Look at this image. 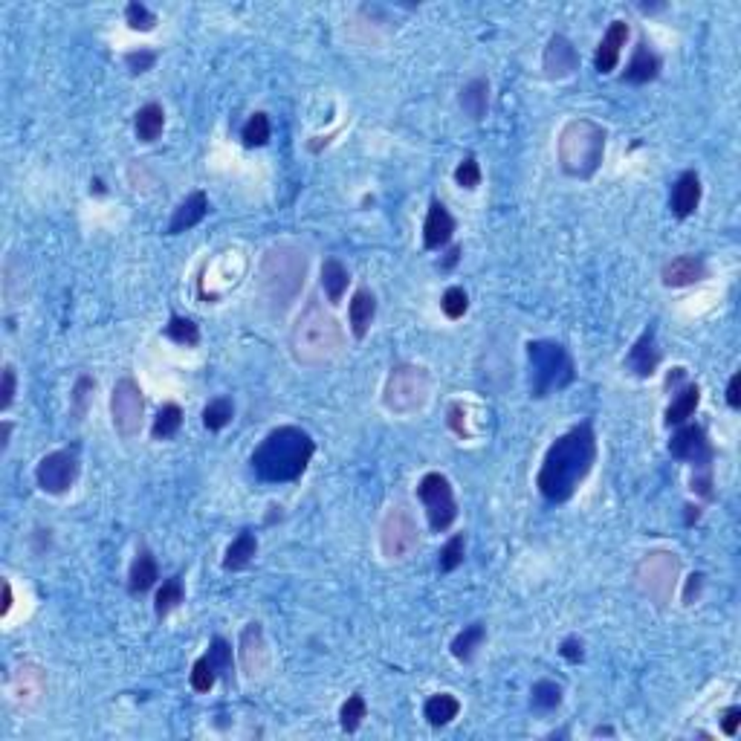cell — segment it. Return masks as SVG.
Masks as SVG:
<instances>
[{"label": "cell", "mask_w": 741, "mask_h": 741, "mask_svg": "<svg viewBox=\"0 0 741 741\" xmlns=\"http://www.w3.org/2000/svg\"><path fill=\"white\" fill-rule=\"evenodd\" d=\"M420 542L418 533V522L411 518L409 510L403 507H391L385 513L382 524H380V551L389 562H399L406 559L414 547Z\"/></svg>", "instance_id": "12"}, {"label": "cell", "mask_w": 741, "mask_h": 741, "mask_svg": "<svg viewBox=\"0 0 741 741\" xmlns=\"http://www.w3.org/2000/svg\"><path fill=\"white\" fill-rule=\"evenodd\" d=\"M689 486H692V493L695 496H701L704 501H713L716 498V490H713V469H695V476H692V481H689Z\"/></svg>", "instance_id": "48"}, {"label": "cell", "mask_w": 741, "mask_h": 741, "mask_svg": "<svg viewBox=\"0 0 741 741\" xmlns=\"http://www.w3.org/2000/svg\"><path fill=\"white\" fill-rule=\"evenodd\" d=\"M594 736H614V730H611V727H597Z\"/></svg>", "instance_id": "59"}, {"label": "cell", "mask_w": 741, "mask_h": 741, "mask_svg": "<svg viewBox=\"0 0 741 741\" xmlns=\"http://www.w3.org/2000/svg\"><path fill=\"white\" fill-rule=\"evenodd\" d=\"M255 556H258L255 533H252V530H241L238 539H232V544L226 547V553H224V571H232V573L246 571L252 562H255Z\"/></svg>", "instance_id": "27"}, {"label": "cell", "mask_w": 741, "mask_h": 741, "mask_svg": "<svg viewBox=\"0 0 741 741\" xmlns=\"http://www.w3.org/2000/svg\"><path fill=\"white\" fill-rule=\"evenodd\" d=\"M741 727V707H730V709H724V716H721V733L724 736H736Z\"/></svg>", "instance_id": "51"}, {"label": "cell", "mask_w": 741, "mask_h": 741, "mask_svg": "<svg viewBox=\"0 0 741 741\" xmlns=\"http://www.w3.org/2000/svg\"><path fill=\"white\" fill-rule=\"evenodd\" d=\"M368 718V704L360 692L348 695V701L339 707V724H342L345 733H357L362 727V721Z\"/></svg>", "instance_id": "38"}, {"label": "cell", "mask_w": 741, "mask_h": 741, "mask_svg": "<svg viewBox=\"0 0 741 741\" xmlns=\"http://www.w3.org/2000/svg\"><path fill=\"white\" fill-rule=\"evenodd\" d=\"M428 394H432V377L423 365L399 362L391 368L389 380L382 389V406L397 418H409L426 409Z\"/></svg>", "instance_id": "7"}, {"label": "cell", "mask_w": 741, "mask_h": 741, "mask_svg": "<svg viewBox=\"0 0 741 741\" xmlns=\"http://www.w3.org/2000/svg\"><path fill=\"white\" fill-rule=\"evenodd\" d=\"M162 333H166L171 342L183 345V348H197L200 345V328L186 316H171Z\"/></svg>", "instance_id": "37"}, {"label": "cell", "mask_w": 741, "mask_h": 741, "mask_svg": "<svg viewBox=\"0 0 741 741\" xmlns=\"http://www.w3.org/2000/svg\"><path fill=\"white\" fill-rule=\"evenodd\" d=\"M290 357L304 368L333 362L345 351V331L324 304L310 302L290 328Z\"/></svg>", "instance_id": "4"}, {"label": "cell", "mask_w": 741, "mask_h": 741, "mask_svg": "<svg viewBox=\"0 0 741 741\" xmlns=\"http://www.w3.org/2000/svg\"><path fill=\"white\" fill-rule=\"evenodd\" d=\"M527 365H530V394L539 399L551 397L553 391L568 389L576 377V365L568 348L551 342V339L527 342Z\"/></svg>", "instance_id": "6"}, {"label": "cell", "mask_w": 741, "mask_h": 741, "mask_svg": "<svg viewBox=\"0 0 741 741\" xmlns=\"http://www.w3.org/2000/svg\"><path fill=\"white\" fill-rule=\"evenodd\" d=\"M183 602H186L183 576L174 573V576H168L166 582H162V588L157 591V597H154V614H157V620H166L174 609H180Z\"/></svg>", "instance_id": "32"}, {"label": "cell", "mask_w": 741, "mask_h": 741, "mask_svg": "<svg viewBox=\"0 0 741 741\" xmlns=\"http://www.w3.org/2000/svg\"><path fill=\"white\" fill-rule=\"evenodd\" d=\"M307 266V252L295 244H273L264 252L258 266V293L273 316H281L302 295Z\"/></svg>", "instance_id": "3"}, {"label": "cell", "mask_w": 741, "mask_h": 741, "mask_svg": "<svg viewBox=\"0 0 741 741\" xmlns=\"http://www.w3.org/2000/svg\"><path fill=\"white\" fill-rule=\"evenodd\" d=\"M660 365V348H658V336H655V328H649L640 333V339L629 348L626 353V368L631 370L634 377L640 380H649L651 374L658 370Z\"/></svg>", "instance_id": "18"}, {"label": "cell", "mask_w": 741, "mask_h": 741, "mask_svg": "<svg viewBox=\"0 0 741 741\" xmlns=\"http://www.w3.org/2000/svg\"><path fill=\"white\" fill-rule=\"evenodd\" d=\"M704 582H707V576H704L701 571L689 576V580H687V588H684V605H692V602H698L701 591H704Z\"/></svg>", "instance_id": "50"}, {"label": "cell", "mask_w": 741, "mask_h": 741, "mask_svg": "<svg viewBox=\"0 0 741 741\" xmlns=\"http://www.w3.org/2000/svg\"><path fill=\"white\" fill-rule=\"evenodd\" d=\"M738 385H741V377H738V374H733V377H730V385H727V406H730L733 411H738V409H741V394H738Z\"/></svg>", "instance_id": "52"}, {"label": "cell", "mask_w": 741, "mask_h": 741, "mask_svg": "<svg viewBox=\"0 0 741 741\" xmlns=\"http://www.w3.org/2000/svg\"><path fill=\"white\" fill-rule=\"evenodd\" d=\"M559 655L565 658L568 663H580L585 658V643L576 634H571V637H565V640L559 643Z\"/></svg>", "instance_id": "49"}, {"label": "cell", "mask_w": 741, "mask_h": 741, "mask_svg": "<svg viewBox=\"0 0 741 741\" xmlns=\"http://www.w3.org/2000/svg\"><path fill=\"white\" fill-rule=\"evenodd\" d=\"M159 580V565L154 553L148 551V547H140L137 559L130 562V571H128V591L130 594H145V591H151Z\"/></svg>", "instance_id": "25"}, {"label": "cell", "mask_w": 741, "mask_h": 741, "mask_svg": "<svg viewBox=\"0 0 741 741\" xmlns=\"http://www.w3.org/2000/svg\"><path fill=\"white\" fill-rule=\"evenodd\" d=\"M12 609V585L9 580H4V605H0V614H9Z\"/></svg>", "instance_id": "56"}, {"label": "cell", "mask_w": 741, "mask_h": 741, "mask_svg": "<svg viewBox=\"0 0 741 741\" xmlns=\"http://www.w3.org/2000/svg\"><path fill=\"white\" fill-rule=\"evenodd\" d=\"M91 191H93V195H108L105 180H99V177H96V180H91Z\"/></svg>", "instance_id": "58"}, {"label": "cell", "mask_w": 741, "mask_h": 741, "mask_svg": "<svg viewBox=\"0 0 741 741\" xmlns=\"http://www.w3.org/2000/svg\"><path fill=\"white\" fill-rule=\"evenodd\" d=\"M461 252H464L461 246H452V249H449V255L440 261V270H452V266H455L457 261H461Z\"/></svg>", "instance_id": "54"}, {"label": "cell", "mask_w": 741, "mask_h": 741, "mask_svg": "<svg viewBox=\"0 0 741 741\" xmlns=\"http://www.w3.org/2000/svg\"><path fill=\"white\" fill-rule=\"evenodd\" d=\"M348 284H351L348 266L339 258H324V264H322V290H324V295H328L331 304H339L345 299Z\"/></svg>", "instance_id": "28"}, {"label": "cell", "mask_w": 741, "mask_h": 741, "mask_svg": "<svg viewBox=\"0 0 741 741\" xmlns=\"http://www.w3.org/2000/svg\"><path fill=\"white\" fill-rule=\"evenodd\" d=\"M111 420L116 435L122 440H133L142 432L145 423V394L140 389V382L133 377L116 380L111 391Z\"/></svg>", "instance_id": "9"}, {"label": "cell", "mask_w": 741, "mask_h": 741, "mask_svg": "<svg viewBox=\"0 0 741 741\" xmlns=\"http://www.w3.org/2000/svg\"><path fill=\"white\" fill-rule=\"evenodd\" d=\"M464 556H467V536L464 533H455V536L440 547L438 553V568L440 573H452L464 565Z\"/></svg>", "instance_id": "39"}, {"label": "cell", "mask_w": 741, "mask_h": 741, "mask_svg": "<svg viewBox=\"0 0 741 741\" xmlns=\"http://www.w3.org/2000/svg\"><path fill=\"white\" fill-rule=\"evenodd\" d=\"M93 391H96V380H93V377H87V374H82V377L76 380V385H72V394H70V414H72L76 420H84L87 409H91V403H93Z\"/></svg>", "instance_id": "40"}, {"label": "cell", "mask_w": 741, "mask_h": 741, "mask_svg": "<svg viewBox=\"0 0 741 741\" xmlns=\"http://www.w3.org/2000/svg\"><path fill=\"white\" fill-rule=\"evenodd\" d=\"M125 24L133 29V33H151V29H157L159 18L145 4L133 0V4L125 6Z\"/></svg>", "instance_id": "42"}, {"label": "cell", "mask_w": 741, "mask_h": 741, "mask_svg": "<svg viewBox=\"0 0 741 741\" xmlns=\"http://www.w3.org/2000/svg\"><path fill=\"white\" fill-rule=\"evenodd\" d=\"M79 472H82L79 449H55L38 461L35 481L47 496H64L76 486Z\"/></svg>", "instance_id": "11"}, {"label": "cell", "mask_w": 741, "mask_h": 741, "mask_svg": "<svg viewBox=\"0 0 741 741\" xmlns=\"http://www.w3.org/2000/svg\"><path fill=\"white\" fill-rule=\"evenodd\" d=\"M238 658H241V669L249 680H258L270 672V646H266L261 622H249L241 631Z\"/></svg>", "instance_id": "15"}, {"label": "cell", "mask_w": 741, "mask_h": 741, "mask_svg": "<svg viewBox=\"0 0 741 741\" xmlns=\"http://www.w3.org/2000/svg\"><path fill=\"white\" fill-rule=\"evenodd\" d=\"M183 428V409L177 403H166L154 418V426H151V438L154 440H168L174 438L177 432Z\"/></svg>", "instance_id": "34"}, {"label": "cell", "mask_w": 741, "mask_h": 741, "mask_svg": "<svg viewBox=\"0 0 741 741\" xmlns=\"http://www.w3.org/2000/svg\"><path fill=\"white\" fill-rule=\"evenodd\" d=\"M457 105H461L464 116L472 122H481L490 108V82L486 79H469L461 91H457Z\"/></svg>", "instance_id": "24"}, {"label": "cell", "mask_w": 741, "mask_h": 741, "mask_svg": "<svg viewBox=\"0 0 741 741\" xmlns=\"http://www.w3.org/2000/svg\"><path fill=\"white\" fill-rule=\"evenodd\" d=\"M684 380H687V368H672L669 377H666V389H678Z\"/></svg>", "instance_id": "53"}, {"label": "cell", "mask_w": 741, "mask_h": 741, "mask_svg": "<svg viewBox=\"0 0 741 741\" xmlns=\"http://www.w3.org/2000/svg\"><path fill=\"white\" fill-rule=\"evenodd\" d=\"M701 195H704V186H701V174L698 171H684L675 180L672 186V195H669V209L675 217H689L695 215V209L701 206Z\"/></svg>", "instance_id": "20"}, {"label": "cell", "mask_w": 741, "mask_h": 741, "mask_svg": "<svg viewBox=\"0 0 741 741\" xmlns=\"http://www.w3.org/2000/svg\"><path fill=\"white\" fill-rule=\"evenodd\" d=\"M684 510H687V524L692 527V524H695V522H698V518H701V507H698V504H695V507H692V504H687Z\"/></svg>", "instance_id": "57"}, {"label": "cell", "mask_w": 741, "mask_h": 741, "mask_svg": "<svg viewBox=\"0 0 741 741\" xmlns=\"http://www.w3.org/2000/svg\"><path fill=\"white\" fill-rule=\"evenodd\" d=\"M14 391H18V374L12 365H4V374H0V409L4 411L14 403Z\"/></svg>", "instance_id": "47"}, {"label": "cell", "mask_w": 741, "mask_h": 741, "mask_svg": "<svg viewBox=\"0 0 741 741\" xmlns=\"http://www.w3.org/2000/svg\"><path fill=\"white\" fill-rule=\"evenodd\" d=\"M440 310H443V316L457 322V319H464L467 316V310H469V295L464 287H449L447 293H443V299H440Z\"/></svg>", "instance_id": "43"}, {"label": "cell", "mask_w": 741, "mask_h": 741, "mask_svg": "<svg viewBox=\"0 0 741 741\" xmlns=\"http://www.w3.org/2000/svg\"><path fill=\"white\" fill-rule=\"evenodd\" d=\"M377 319V295L370 293L368 287H360L353 293V299L348 304V324H351V333L357 339H365L370 324Z\"/></svg>", "instance_id": "23"}, {"label": "cell", "mask_w": 741, "mask_h": 741, "mask_svg": "<svg viewBox=\"0 0 741 741\" xmlns=\"http://www.w3.org/2000/svg\"><path fill=\"white\" fill-rule=\"evenodd\" d=\"M206 658L212 660V666L217 669V675H229V672H232V646L224 640V637H212V643H209V651H206Z\"/></svg>", "instance_id": "45"}, {"label": "cell", "mask_w": 741, "mask_h": 741, "mask_svg": "<svg viewBox=\"0 0 741 741\" xmlns=\"http://www.w3.org/2000/svg\"><path fill=\"white\" fill-rule=\"evenodd\" d=\"M9 438H12V423L4 420V423H0V452L9 449Z\"/></svg>", "instance_id": "55"}, {"label": "cell", "mask_w": 741, "mask_h": 741, "mask_svg": "<svg viewBox=\"0 0 741 741\" xmlns=\"http://www.w3.org/2000/svg\"><path fill=\"white\" fill-rule=\"evenodd\" d=\"M701 406V385L698 382H687L684 389H680L669 409H666V426H684L689 423V418H695V411Z\"/></svg>", "instance_id": "26"}, {"label": "cell", "mask_w": 741, "mask_h": 741, "mask_svg": "<svg viewBox=\"0 0 741 741\" xmlns=\"http://www.w3.org/2000/svg\"><path fill=\"white\" fill-rule=\"evenodd\" d=\"M217 669L212 666V660L209 658H197L195 660V666H191V675H188V680H191V689L195 692H200V695H206V692H212V687L217 684Z\"/></svg>", "instance_id": "41"}, {"label": "cell", "mask_w": 741, "mask_h": 741, "mask_svg": "<svg viewBox=\"0 0 741 741\" xmlns=\"http://www.w3.org/2000/svg\"><path fill=\"white\" fill-rule=\"evenodd\" d=\"M235 418V403L229 397H215L206 403L203 409V426L209 428V432H220V428H226Z\"/></svg>", "instance_id": "35"}, {"label": "cell", "mask_w": 741, "mask_h": 741, "mask_svg": "<svg viewBox=\"0 0 741 741\" xmlns=\"http://www.w3.org/2000/svg\"><path fill=\"white\" fill-rule=\"evenodd\" d=\"M562 698H565V689H562V684H556V680H551V678L536 680L533 689H530V707L539 709V713H553V709L562 707Z\"/></svg>", "instance_id": "33"}, {"label": "cell", "mask_w": 741, "mask_h": 741, "mask_svg": "<svg viewBox=\"0 0 741 741\" xmlns=\"http://www.w3.org/2000/svg\"><path fill=\"white\" fill-rule=\"evenodd\" d=\"M457 716H461V701H457L452 692H438L423 704V718L432 724V727H447Z\"/></svg>", "instance_id": "30"}, {"label": "cell", "mask_w": 741, "mask_h": 741, "mask_svg": "<svg viewBox=\"0 0 741 741\" xmlns=\"http://www.w3.org/2000/svg\"><path fill=\"white\" fill-rule=\"evenodd\" d=\"M455 183L467 188V191H476L481 186V166H478V159L476 157H464L461 162H457V168H455Z\"/></svg>", "instance_id": "44"}, {"label": "cell", "mask_w": 741, "mask_h": 741, "mask_svg": "<svg viewBox=\"0 0 741 741\" xmlns=\"http://www.w3.org/2000/svg\"><path fill=\"white\" fill-rule=\"evenodd\" d=\"M600 455V443H597V432L588 420L568 428L565 435H559L551 447H547L539 476H536V486L539 493L551 501V504H565L571 501L580 486L588 481L591 469L597 464Z\"/></svg>", "instance_id": "1"}, {"label": "cell", "mask_w": 741, "mask_h": 741, "mask_svg": "<svg viewBox=\"0 0 741 741\" xmlns=\"http://www.w3.org/2000/svg\"><path fill=\"white\" fill-rule=\"evenodd\" d=\"M157 53L154 50H130L125 53V67L130 70V76H142V72L154 70Z\"/></svg>", "instance_id": "46"}, {"label": "cell", "mask_w": 741, "mask_h": 741, "mask_svg": "<svg viewBox=\"0 0 741 741\" xmlns=\"http://www.w3.org/2000/svg\"><path fill=\"white\" fill-rule=\"evenodd\" d=\"M484 640H486V626H484V622H469V626H464L461 631L455 634L449 651H452L455 660L469 663L472 658L478 655V649L484 646Z\"/></svg>", "instance_id": "31"}, {"label": "cell", "mask_w": 741, "mask_h": 741, "mask_svg": "<svg viewBox=\"0 0 741 741\" xmlns=\"http://www.w3.org/2000/svg\"><path fill=\"white\" fill-rule=\"evenodd\" d=\"M418 498L426 510L428 527H432L435 533H447L455 524L457 501H455L452 481L443 476V472H426L418 484Z\"/></svg>", "instance_id": "10"}, {"label": "cell", "mask_w": 741, "mask_h": 741, "mask_svg": "<svg viewBox=\"0 0 741 741\" xmlns=\"http://www.w3.org/2000/svg\"><path fill=\"white\" fill-rule=\"evenodd\" d=\"M455 235V217L452 212L443 206L440 200H432L428 203V212H426V224H423V246L426 249H443Z\"/></svg>", "instance_id": "21"}, {"label": "cell", "mask_w": 741, "mask_h": 741, "mask_svg": "<svg viewBox=\"0 0 741 741\" xmlns=\"http://www.w3.org/2000/svg\"><path fill=\"white\" fill-rule=\"evenodd\" d=\"M678 573H680V559H678V553H669V551L646 553L634 571L637 585H640V591L658 605V609H666V605L672 602Z\"/></svg>", "instance_id": "8"}, {"label": "cell", "mask_w": 741, "mask_h": 741, "mask_svg": "<svg viewBox=\"0 0 741 741\" xmlns=\"http://www.w3.org/2000/svg\"><path fill=\"white\" fill-rule=\"evenodd\" d=\"M660 70H663V62H660V55L651 50V43L649 41H637V47L629 58V64L626 70H622V82H629V84H649V82H655L660 76Z\"/></svg>", "instance_id": "19"}, {"label": "cell", "mask_w": 741, "mask_h": 741, "mask_svg": "<svg viewBox=\"0 0 741 741\" xmlns=\"http://www.w3.org/2000/svg\"><path fill=\"white\" fill-rule=\"evenodd\" d=\"M270 137H273L270 116L261 113V111L252 113L249 120H246V125L241 128V140H244L246 148H264L266 142H270Z\"/></svg>", "instance_id": "36"}, {"label": "cell", "mask_w": 741, "mask_h": 741, "mask_svg": "<svg viewBox=\"0 0 741 741\" xmlns=\"http://www.w3.org/2000/svg\"><path fill=\"white\" fill-rule=\"evenodd\" d=\"M669 455L695 469H713L716 447L701 423H684L678 426V432L669 440Z\"/></svg>", "instance_id": "13"}, {"label": "cell", "mask_w": 741, "mask_h": 741, "mask_svg": "<svg viewBox=\"0 0 741 741\" xmlns=\"http://www.w3.org/2000/svg\"><path fill=\"white\" fill-rule=\"evenodd\" d=\"M576 70H580V53H576L573 41L562 33H553L551 38H547V47L542 53L544 79L562 82V79H571Z\"/></svg>", "instance_id": "14"}, {"label": "cell", "mask_w": 741, "mask_h": 741, "mask_svg": "<svg viewBox=\"0 0 741 741\" xmlns=\"http://www.w3.org/2000/svg\"><path fill=\"white\" fill-rule=\"evenodd\" d=\"M316 455V440L302 426H278L266 432L264 440L249 455V467L255 478L266 484H293L299 481Z\"/></svg>", "instance_id": "2"}, {"label": "cell", "mask_w": 741, "mask_h": 741, "mask_svg": "<svg viewBox=\"0 0 741 741\" xmlns=\"http://www.w3.org/2000/svg\"><path fill=\"white\" fill-rule=\"evenodd\" d=\"M209 215V197L206 191H191L186 195V200L177 203V209L168 220V235H183L188 229H195L197 224H203V217Z\"/></svg>", "instance_id": "22"}, {"label": "cell", "mask_w": 741, "mask_h": 741, "mask_svg": "<svg viewBox=\"0 0 741 741\" xmlns=\"http://www.w3.org/2000/svg\"><path fill=\"white\" fill-rule=\"evenodd\" d=\"M631 35V29L626 21H611L609 29H605V35L600 41V47L594 53V67L600 76H609V72L620 64V55H622V47H626V41Z\"/></svg>", "instance_id": "17"}, {"label": "cell", "mask_w": 741, "mask_h": 741, "mask_svg": "<svg viewBox=\"0 0 741 741\" xmlns=\"http://www.w3.org/2000/svg\"><path fill=\"white\" fill-rule=\"evenodd\" d=\"M605 145H609V130L600 122L588 120V116H576V120L565 122L556 142L562 174L573 177V180H591L602 168Z\"/></svg>", "instance_id": "5"}, {"label": "cell", "mask_w": 741, "mask_h": 741, "mask_svg": "<svg viewBox=\"0 0 741 741\" xmlns=\"http://www.w3.org/2000/svg\"><path fill=\"white\" fill-rule=\"evenodd\" d=\"M133 130H137L140 142H157L162 130H166V111H162V105H157V101L142 105L137 116H133Z\"/></svg>", "instance_id": "29"}, {"label": "cell", "mask_w": 741, "mask_h": 741, "mask_svg": "<svg viewBox=\"0 0 741 741\" xmlns=\"http://www.w3.org/2000/svg\"><path fill=\"white\" fill-rule=\"evenodd\" d=\"M709 275V266L704 261V255H678L660 270V281L663 287L669 290H680V287H692L704 281Z\"/></svg>", "instance_id": "16"}]
</instances>
